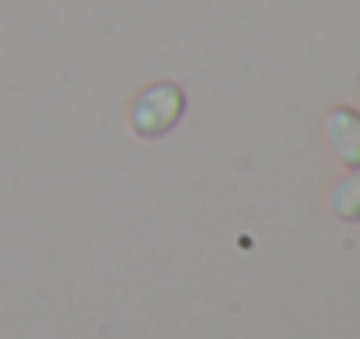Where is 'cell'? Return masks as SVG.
<instances>
[{
    "label": "cell",
    "instance_id": "obj_2",
    "mask_svg": "<svg viewBox=\"0 0 360 339\" xmlns=\"http://www.w3.org/2000/svg\"><path fill=\"white\" fill-rule=\"evenodd\" d=\"M326 140L347 168H360V113L347 109V105L329 109L326 113Z\"/></svg>",
    "mask_w": 360,
    "mask_h": 339
},
{
    "label": "cell",
    "instance_id": "obj_3",
    "mask_svg": "<svg viewBox=\"0 0 360 339\" xmlns=\"http://www.w3.org/2000/svg\"><path fill=\"white\" fill-rule=\"evenodd\" d=\"M329 210L340 221H360V168H350L333 189H329Z\"/></svg>",
    "mask_w": 360,
    "mask_h": 339
},
{
    "label": "cell",
    "instance_id": "obj_1",
    "mask_svg": "<svg viewBox=\"0 0 360 339\" xmlns=\"http://www.w3.org/2000/svg\"><path fill=\"white\" fill-rule=\"evenodd\" d=\"M186 113V95H182V88L179 84H172V81H158V84H150V88H143L136 98H133V105H129V129L136 133V136H161V133H168L179 119Z\"/></svg>",
    "mask_w": 360,
    "mask_h": 339
}]
</instances>
